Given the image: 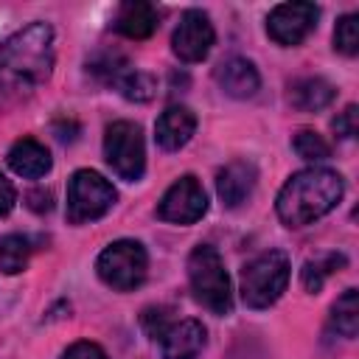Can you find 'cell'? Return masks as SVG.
Segmentation results:
<instances>
[{
  "label": "cell",
  "mask_w": 359,
  "mask_h": 359,
  "mask_svg": "<svg viewBox=\"0 0 359 359\" xmlns=\"http://www.w3.org/2000/svg\"><path fill=\"white\" fill-rule=\"evenodd\" d=\"M53 70V28L31 22L0 45V90L6 95H28Z\"/></svg>",
  "instance_id": "cell-1"
},
{
  "label": "cell",
  "mask_w": 359,
  "mask_h": 359,
  "mask_svg": "<svg viewBox=\"0 0 359 359\" xmlns=\"http://www.w3.org/2000/svg\"><path fill=\"white\" fill-rule=\"evenodd\" d=\"M342 194H345V182L337 171L311 165L292 174L283 182V188L278 191L275 210L286 227H306L320 216L331 213L339 205Z\"/></svg>",
  "instance_id": "cell-2"
},
{
  "label": "cell",
  "mask_w": 359,
  "mask_h": 359,
  "mask_svg": "<svg viewBox=\"0 0 359 359\" xmlns=\"http://www.w3.org/2000/svg\"><path fill=\"white\" fill-rule=\"evenodd\" d=\"M188 280L194 297L213 314L224 317L233 309V292H230V278L222 264V255L210 244H199L188 255Z\"/></svg>",
  "instance_id": "cell-3"
},
{
  "label": "cell",
  "mask_w": 359,
  "mask_h": 359,
  "mask_svg": "<svg viewBox=\"0 0 359 359\" xmlns=\"http://www.w3.org/2000/svg\"><path fill=\"white\" fill-rule=\"evenodd\" d=\"M289 283V255L283 250H266L241 269V300L250 309H269Z\"/></svg>",
  "instance_id": "cell-4"
},
{
  "label": "cell",
  "mask_w": 359,
  "mask_h": 359,
  "mask_svg": "<svg viewBox=\"0 0 359 359\" xmlns=\"http://www.w3.org/2000/svg\"><path fill=\"white\" fill-rule=\"evenodd\" d=\"M98 278L118 289V292H132L146 280V269H149V255L143 250L140 241L135 238H118L112 244H107L95 261Z\"/></svg>",
  "instance_id": "cell-5"
},
{
  "label": "cell",
  "mask_w": 359,
  "mask_h": 359,
  "mask_svg": "<svg viewBox=\"0 0 359 359\" xmlns=\"http://www.w3.org/2000/svg\"><path fill=\"white\" fill-rule=\"evenodd\" d=\"M118 199V191L93 168H79L67 182V222L87 224L101 219Z\"/></svg>",
  "instance_id": "cell-6"
},
{
  "label": "cell",
  "mask_w": 359,
  "mask_h": 359,
  "mask_svg": "<svg viewBox=\"0 0 359 359\" xmlns=\"http://www.w3.org/2000/svg\"><path fill=\"white\" fill-rule=\"evenodd\" d=\"M104 160L107 165L126 182L143 177L146 168V146L143 132L132 121H115L104 132Z\"/></svg>",
  "instance_id": "cell-7"
},
{
  "label": "cell",
  "mask_w": 359,
  "mask_h": 359,
  "mask_svg": "<svg viewBox=\"0 0 359 359\" xmlns=\"http://www.w3.org/2000/svg\"><path fill=\"white\" fill-rule=\"evenodd\" d=\"M205 210H208L205 188L199 185L196 177L185 174L163 194L157 205V219L171 222V224H194L205 216Z\"/></svg>",
  "instance_id": "cell-8"
},
{
  "label": "cell",
  "mask_w": 359,
  "mask_h": 359,
  "mask_svg": "<svg viewBox=\"0 0 359 359\" xmlns=\"http://www.w3.org/2000/svg\"><path fill=\"white\" fill-rule=\"evenodd\" d=\"M320 8L314 3H280L266 17V34L283 48L300 45L317 25Z\"/></svg>",
  "instance_id": "cell-9"
},
{
  "label": "cell",
  "mask_w": 359,
  "mask_h": 359,
  "mask_svg": "<svg viewBox=\"0 0 359 359\" xmlns=\"http://www.w3.org/2000/svg\"><path fill=\"white\" fill-rule=\"evenodd\" d=\"M213 39H216V31L210 25V17L199 8H188L171 34V50L180 62L194 65L210 53Z\"/></svg>",
  "instance_id": "cell-10"
},
{
  "label": "cell",
  "mask_w": 359,
  "mask_h": 359,
  "mask_svg": "<svg viewBox=\"0 0 359 359\" xmlns=\"http://www.w3.org/2000/svg\"><path fill=\"white\" fill-rule=\"evenodd\" d=\"M258 182V168L250 160H230L216 174V194L224 208H238L250 199Z\"/></svg>",
  "instance_id": "cell-11"
},
{
  "label": "cell",
  "mask_w": 359,
  "mask_h": 359,
  "mask_svg": "<svg viewBox=\"0 0 359 359\" xmlns=\"http://www.w3.org/2000/svg\"><path fill=\"white\" fill-rule=\"evenodd\" d=\"M208 342V331L199 320H180L171 323L160 337L163 359H196Z\"/></svg>",
  "instance_id": "cell-12"
},
{
  "label": "cell",
  "mask_w": 359,
  "mask_h": 359,
  "mask_svg": "<svg viewBox=\"0 0 359 359\" xmlns=\"http://www.w3.org/2000/svg\"><path fill=\"white\" fill-rule=\"evenodd\" d=\"M194 132H196V115L182 104L168 107L154 123V140H157V146L163 151L182 149L194 137Z\"/></svg>",
  "instance_id": "cell-13"
},
{
  "label": "cell",
  "mask_w": 359,
  "mask_h": 359,
  "mask_svg": "<svg viewBox=\"0 0 359 359\" xmlns=\"http://www.w3.org/2000/svg\"><path fill=\"white\" fill-rule=\"evenodd\" d=\"M216 81L219 87L233 95V98H252L261 87V76L255 65L244 56H230L216 67Z\"/></svg>",
  "instance_id": "cell-14"
},
{
  "label": "cell",
  "mask_w": 359,
  "mask_h": 359,
  "mask_svg": "<svg viewBox=\"0 0 359 359\" xmlns=\"http://www.w3.org/2000/svg\"><path fill=\"white\" fill-rule=\"evenodd\" d=\"M8 168L14 171V174H20V177H25V180H39V177H45L48 171H50V165H53V160H50V151L39 143V140H34V137H20L11 149H8Z\"/></svg>",
  "instance_id": "cell-15"
},
{
  "label": "cell",
  "mask_w": 359,
  "mask_h": 359,
  "mask_svg": "<svg viewBox=\"0 0 359 359\" xmlns=\"http://www.w3.org/2000/svg\"><path fill=\"white\" fill-rule=\"evenodd\" d=\"M112 25H115V31L123 34L126 39H146V36H151L154 28H157V8H154L151 3H143V0L121 3Z\"/></svg>",
  "instance_id": "cell-16"
},
{
  "label": "cell",
  "mask_w": 359,
  "mask_h": 359,
  "mask_svg": "<svg viewBox=\"0 0 359 359\" xmlns=\"http://www.w3.org/2000/svg\"><path fill=\"white\" fill-rule=\"evenodd\" d=\"M337 90L331 81L320 79V76H306V79H297L289 90V101L303 109V112H317V109H325L331 101H334Z\"/></svg>",
  "instance_id": "cell-17"
},
{
  "label": "cell",
  "mask_w": 359,
  "mask_h": 359,
  "mask_svg": "<svg viewBox=\"0 0 359 359\" xmlns=\"http://www.w3.org/2000/svg\"><path fill=\"white\" fill-rule=\"evenodd\" d=\"M331 328L339 337H356L359 331V292L356 289H345L337 303L331 306Z\"/></svg>",
  "instance_id": "cell-18"
},
{
  "label": "cell",
  "mask_w": 359,
  "mask_h": 359,
  "mask_svg": "<svg viewBox=\"0 0 359 359\" xmlns=\"http://www.w3.org/2000/svg\"><path fill=\"white\" fill-rule=\"evenodd\" d=\"M34 252V244L28 236L22 233H11V236H3L0 238V269L6 275H17L25 269L28 258Z\"/></svg>",
  "instance_id": "cell-19"
},
{
  "label": "cell",
  "mask_w": 359,
  "mask_h": 359,
  "mask_svg": "<svg viewBox=\"0 0 359 359\" xmlns=\"http://www.w3.org/2000/svg\"><path fill=\"white\" fill-rule=\"evenodd\" d=\"M115 87H118V93H121L126 101H135V104L151 101L154 93H157V81H154V76L146 73V70H135V67L123 70L121 79L115 81Z\"/></svg>",
  "instance_id": "cell-20"
},
{
  "label": "cell",
  "mask_w": 359,
  "mask_h": 359,
  "mask_svg": "<svg viewBox=\"0 0 359 359\" xmlns=\"http://www.w3.org/2000/svg\"><path fill=\"white\" fill-rule=\"evenodd\" d=\"M339 266H345V255H337V252H328L323 258H311L303 264L300 269V280H303V289L306 292H320L325 278L339 272Z\"/></svg>",
  "instance_id": "cell-21"
},
{
  "label": "cell",
  "mask_w": 359,
  "mask_h": 359,
  "mask_svg": "<svg viewBox=\"0 0 359 359\" xmlns=\"http://www.w3.org/2000/svg\"><path fill=\"white\" fill-rule=\"evenodd\" d=\"M292 146L297 151V157L309 160V163H323L331 157V146L323 135H317L314 129H300L294 137H292Z\"/></svg>",
  "instance_id": "cell-22"
},
{
  "label": "cell",
  "mask_w": 359,
  "mask_h": 359,
  "mask_svg": "<svg viewBox=\"0 0 359 359\" xmlns=\"http://www.w3.org/2000/svg\"><path fill=\"white\" fill-rule=\"evenodd\" d=\"M334 48L345 56L359 53V17L356 14H342L334 25Z\"/></svg>",
  "instance_id": "cell-23"
},
{
  "label": "cell",
  "mask_w": 359,
  "mask_h": 359,
  "mask_svg": "<svg viewBox=\"0 0 359 359\" xmlns=\"http://www.w3.org/2000/svg\"><path fill=\"white\" fill-rule=\"evenodd\" d=\"M334 132L339 135V137H345V140H351L353 135H356V129H359V109L353 107V104H348L337 118H334Z\"/></svg>",
  "instance_id": "cell-24"
},
{
  "label": "cell",
  "mask_w": 359,
  "mask_h": 359,
  "mask_svg": "<svg viewBox=\"0 0 359 359\" xmlns=\"http://www.w3.org/2000/svg\"><path fill=\"white\" fill-rule=\"evenodd\" d=\"M168 325L171 323H168V311L165 309H146L143 311V328H146V334L151 339H160Z\"/></svg>",
  "instance_id": "cell-25"
},
{
  "label": "cell",
  "mask_w": 359,
  "mask_h": 359,
  "mask_svg": "<svg viewBox=\"0 0 359 359\" xmlns=\"http://www.w3.org/2000/svg\"><path fill=\"white\" fill-rule=\"evenodd\" d=\"M62 359H107V353H104L101 345H95V342H90V339H79V342H73V345L62 353Z\"/></svg>",
  "instance_id": "cell-26"
},
{
  "label": "cell",
  "mask_w": 359,
  "mask_h": 359,
  "mask_svg": "<svg viewBox=\"0 0 359 359\" xmlns=\"http://www.w3.org/2000/svg\"><path fill=\"white\" fill-rule=\"evenodd\" d=\"M14 202H17V191H14V185L0 174V216H6V213L14 208Z\"/></svg>",
  "instance_id": "cell-27"
},
{
  "label": "cell",
  "mask_w": 359,
  "mask_h": 359,
  "mask_svg": "<svg viewBox=\"0 0 359 359\" xmlns=\"http://www.w3.org/2000/svg\"><path fill=\"white\" fill-rule=\"evenodd\" d=\"M28 202H31V208L39 210V213H42V210H50V191H45V194H42V191H34V194H28Z\"/></svg>",
  "instance_id": "cell-28"
}]
</instances>
